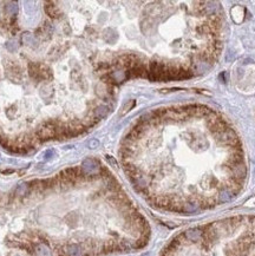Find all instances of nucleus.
<instances>
[{
	"mask_svg": "<svg viewBox=\"0 0 255 256\" xmlns=\"http://www.w3.org/2000/svg\"><path fill=\"white\" fill-rule=\"evenodd\" d=\"M68 254L70 256H82L83 250L78 244H71L68 247Z\"/></svg>",
	"mask_w": 255,
	"mask_h": 256,
	"instance_id": "f257e3e1",
	"label": "nucleus"
},
{
	"mask_svg": "<svg viewBox=\"0 0 255 256\" xmlns=\"http://www.w3.org/2000/svg\"><path fill=\"white\" fill-rule=\"evenodd\" d=\"M45 11H46V13H47V15H50L51 18H57L59 14V11L58 8H57V6H49L46 5L45 6Z\"/></svg>",
	"mask_w": 255,
	"mask_h": 256,
	"instance_id": "f03ea898",
	"label": "nucleus"
},
{
	"mask_svg": "<svg viewBox=\"0 0 255 256\" xmlns=\"http://www.w3.org/2000/svg\"><path fill=\"white\" fill-rule=\"evenodd\" d=\"M135 101H127L124 105H123V107H122V111H121V116H123V115H125V113H127V112L130 111L131 109H133V106H135Z\"/></svg>",
	"mask_w": 255,
	"mask_h": 256,
	"instance_id": "7ed1b4c3",
	"label": "nucleus"
},
{
	"mask_svg": "<svg viewBox=\"0 0 255 256\" xmlns=\"http://www.w3.org/2000/svg\"><path fill=\"white\" fill-rule=\"evenodd\" d=\"M187 237L191 241H196L197 238L200 237V231L197 229H191L189 231H187Z\"/></svg>",
	"mask_w": 255,
	"mask_h": 256,
	"instance_id": "20e7f679",
	"label": "nucleus"
},
{
	"mask_svg": "<svg viewBox=\"0 0 255 256\" xmlns=\"http://www.w3.org/2000/svg\"><path fill=\"white\" fill-rule=\"evenodd\" d=\"M98 142H97V140H91V142H90V148H91V149H95V148H96V146H98Z\"/></svg>",
	"mask_w": 255,
	"mask_h": 256,
	"instance_id": "39448f33",
	"label": "nucleus"
}]
</instances>
